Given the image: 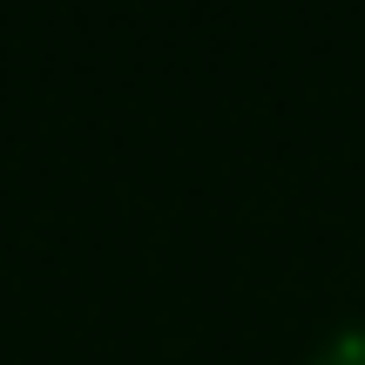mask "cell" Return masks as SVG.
Returning <instances> with one entry per match:
<instances>
[{
	"label": "cell",
	"instance_id": "6da1fadb",
	"mask_svg": "<svg viewBox=\"0 0 365 365\" xmlns=\"http://www.w3.org/2000/svg\"><path fill=\"white\" fill-rule=\"evenodd\" d=\"M312 365H365V325H359V331H339V339H331Z\"/></svg>",
	"mask_w": 365,
	"mask_h": 365
}]
</instances>
